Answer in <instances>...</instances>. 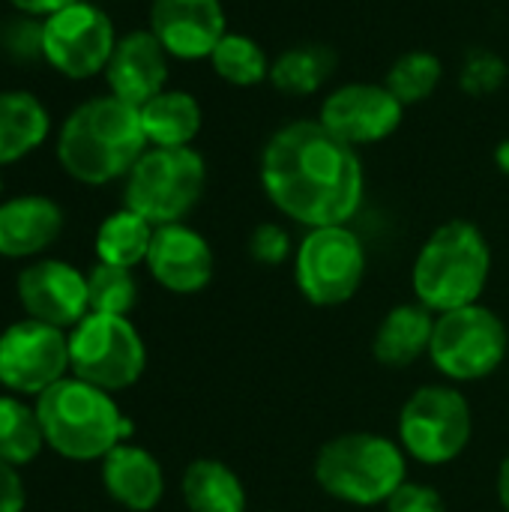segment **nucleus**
<instances>
[{"label": "nucleus", "instance_id": "9d476101", "mask_svg": "<svg viewBox=\"0 0 509 512\" xmlns=\"http://www.w3.org/2000/svg\"><path fill=\"white\" fill-rule=\"evenodd\" d=\"M294 276L312 306L348 303L366 276L363 240L348 225L309 228L294 252Z\"/></svg>", "mask_w": 509, "mask_h": 512}, {"label": "nucleus", "instance_id": "aec40b11", "mask_svg": "<svg viewBox=\"0 0 509 512\" xmlns=\"http://www.w3.org/2000/svg\"><path fill=\"white\" fill-rule=\"evenodd\" d=\"M435 333V315L423 303H402L384 315L375 330V360L390 369H405L429 354Z\"/></svg>", "mask_w": 509, "mask_h": 512}, {"label": "nucleus", "instance_id": "1a4fd4ad", "mask_svg": "<svg viewBox=\"0 0 509 512\" xmlns=\"http://www.w3.org/2000/svg\"><path fill=\"white\" fill-rule=\"evenodd\" d=\"M471 405L456 387H420L399 414L402 450L423 465H447L459 459L471 441Z\"/></svg>", "mask_w": 509, "mask_h": 512}, {"label": "nucleus", "instance_id": "f3484780", "mask_svg": "<svg viewBox=\"0 0 509 512\" xmlns=\"http://www.w3.org/2000/svg\"><path fill=\"white\" fill-rule=\"evenodd\" d=\"M102 75L111 96L141 108L168 87V51L150 30H132L117 39Z\"/></svg>", "mask_w": 509, "mask_h": 512}, {"label": "nucleus", "instance_id": "dca6fc26", "mask_svg": "<svg viewBox=\"0 0 509 512\" xmlns=\"http://www.w3.org/2000/svg\"><path fill=\"white\" fill-rule=\"evenodd\" d=\"M150 276L171 294H198L213 279V249L210 243L189 225H159L153 231V243L147 252Z\"/></svg>", "mask_w": 509, "mask_h": 512}, {"label": "nucleus", "instance_id": "4be33fe9", "mask_svg": "<svg viewBox=\"0 0 509 512\" xmlns=\"http://www.w3.org/2000/svg\"><path fill=\"white\" fill-rule=\"evenodd\" d=\"M51 132L48 108L27 90H0V165L30 156Z\"/></svg>", "mask_w": 509, "mask_h": 512}, {"label": "nucleus", "instance_id": "a211bd4d", "mask_svg": "<svg viewBox=\"0 0 509 512\" xmlns=\"http://www.w3.org/2000/svg\"><path fill=\"white\" fill-rule=\"evenodd\" d=\"M63 231V210L45 195H18L0 204V255L33 258Z\"/></svg>", "mask_w": 509, "mask_h": 512}, {"label": "nucleus", "instance_id": "423d86ee", "mask_svg": "<svg viewBox=\"0 0 509 512\" xmlns=\"http://www.w3.org/2000/svg\"><path fill=\"white\" fill-rule=\"evenodd\" d=\"M207 189V165L195 147H147L126 174L123 201L153 228L183 222Z\"/></svg>", "mask_w": 509, "mask_h": 512}, {"label": "nucleus", "instance_id": "20e7f679", "mask_svg": "<svg viewBox=\"0 0 509 512\" xmlns=\"http://www.w3.org/2000/svg\"><path fill=\"white\" fill-rule=\"evenodd\" d=\"M492 273V249L474 222L453 219L429 234L417 252L411 285L429 312H453L480 303Z\"/></svg>", "mask_w": 509, "mask_h": 512}, {"label": "nucleus", "instance_id": "c756f323", "mask_svg": "<svg viewBox=\"0 0 509 512\" xmlns=\"http://www.w3.org/2000/svg\"><path fill=\"white\" fill-rule=\"evenodd\" d=\"M0 51L15 63L45 60V18L18 12L0 24Z\"/></svg>", "mask_w": 509, "mask_h": 512}, {"label": "nucleus", "instance_id": "c85d7f7f", "mask_svg": "<svg viewBox=\"0 0 509 512\" xmlns=\"http://www.w3.org/2000/svg\"><path fill=\"white\" fill-rule=\"evenodd\" d=\"M138 303V282L132 270L96 264L87 273V306L96 315H120L126 318Z\"/></svg>", "mask_w": 509, "mask_h": 512}, {"label": "nucleus", "instance_id": "2f4dec72", "mask_svg": "<svg viewBox=\"0 0 509 512\" xmlns=\"http://www.w3.org/2000/svg\"><path fill=\"white\" fill-rule=\"evenodd\" d=\"M249 255L264 267H279L291 255V234L276 222H261L249 237Z\"/></svg>", "mask_w": 509, "mask_h": 512}, {"label": "nucleus", "instance_id": "6ab92c4d", "mask_svg": "<svg viewBox=\"0 0 509 512\" xmlns=\"http://www.w3.org/2000/svg\"><path fill=\"white\" fill-rule=\"evenodd\" d=\"M102 486L120 507L150 512L162 501L165 477L159 462L147 450L135 444H117L102 459Z\"/></svg>", "mask_w": 509, "mask_h": 512}, {"label": "nucleus", "instance_id": "b1692460", "mask_svg": "<svg viewBox=\"0 0 509 512\" xmlns=\"http://www.w3.org/2000/svg\"><path fill=\"white\" fill-rule=\"evenodd\" d=\"M336 69V51L321 42H303L285 48L270 66V84L285 96H312L318 93Z\"/></svg>", "mask_w": 509, "mask_h": 512}, {"label": "nucleus", "instance_id": "f704fd0d", "mask_svg": "<svg viewBox=\"0 0 509 512\" xmlns=\"http://www.w3.org/2000/svg\"><path fill=\"white\" fill-rule=\"evenodd\" d=\"M18 12H27V15H39V18H48L78 0H9Z\"/></svg>", "mask_w": 509, "mask_h": 512}, {"label": "nucleus", "instance_id": "7ed1b4c3", "mask_svg": "<svg viewBox=\"0 0 509 512\" xmlns=\"http://www.w3.org/2000/svg\"><path fill=\"white\" fill-rule=\"evenodd\" d=\"M36 417L45 444L72 462L105 459L132 435V423L120 414L111 393L75 375L36 396Z\"/></svg>", "mask_w": 509, "mask_h": 512}, {"label": "nucleus", "instance_id": "39448f33", "mask_svg": "<svg viewBox=\"0 0 509 512\" xmlns=\"http://www.w3.org/2000/svg\"><path fill=\"white\" fill-rule=\"evenodd\" d=\"M318 486L345 504H387L408 483V453L375 432H348L327 441L315 456Z\"/></svg>", "mask_w": 509, "mask_h": 512}, {"label": "nucleus", "instance_id": "a878e982", "mask_svg": "<svg viewBox=\"0 0 509 512\" xmlns=\"http://www.w3.org/2000/svg\"><path fill=\"white\" fill-rule=\"evenodd\" d=\"M210 66L231 87H258V84L270 81L273 60L267 57V51L261 48L258 39L228 30L222 36V42L213 48Z\"/></svg>", "mask_w": 509, "mask_h": 512}, {"label": "nucleus", "instance_id": "cd10ccee", "mask_svg": "<svg viewBox=\"0 0 509 512\" xmlns=\"http://www.w3.org/2000/svg\"><path fill=\"white\" fill-rule=\"evenodd\" d=\"M444 78V63L432 51H405L396 57V63L387 69V87L393 96L408 108L417 102H426Z\"/></svg>", "mask_w": 509, "mask_h": 512}, {"label": "nucleus", "instance_id": "2eb2a0df", "mask_svg": "<svg viewBox=\"0 0 509 512\" xmlns=\"http://www.w3.org/2000/svg\"><path fill=\"white\" fill-rule=\"evenodd\" d=\"M168 57L210 60L213 48L228 33L222 0H153L147 27Z\"/></svg>", "mask_w": 509, "mask_h": 512}, {"label": "nucleus", "instance_id": "7c9ffc66", "mask_svg": "<svg viewBox=\"0 0 509 512\" xmlns=\"http://www.w3.org/2000/svg\"><path fill=\"white\" fill-rule=\"evenodd\" d=\"M462 87L471 96H489L495 93L504 81H507V63L495 54V51H471L465 66H462Z\"/></svg>", "mask_w": 509, "mask_h": 512}, {"label": "nucleus", "instance_id": "4468645a", "mask_svg": "<svg viewBox=\"0 0 509 512\" xmlns=\"http://www.w3.org/2000/svg\"><path fill=\"white\" fill-rule=\"evenodd\" d=\"M18 300L33 321L51 327H75L87 312V276L66 261L42 258L18 273Z\"/></svg>", "mask_w": 509, "mask_h": 512}, {"label": "nucleus", "instance_id": "0eeeda50", "mask_svg": "<svg viewBox=\"0 0 509 512\" xmlns=\"http://www.w3.org/2000/svg\"><path fill=\"white\" fill-rule=\"evenodd\" d=\"M147 366V351L129 318L87 312L69 333V369L75 378L117 393L132 387Z\"/></svg>", "mask_w": 509, "mask_h": 512}, {"label": "nucleus", "instance_id": "473e14b6", "mask_svg": "<svg viewBox=\"0 0 509 512\" xmlns=\"http://www.w3.org/2000/svg\"><path fill=\"white\" fill-rule=\"evenodd\" d=\"M387 512H447V504H444V498L432 486L405 483L387 501Z\"/></svg>", "mask_w": 509, "mask_h": 512}, {"label": "nucleus", "instance_id": "bb28decb", "mask_svg": "<svg viewBox=\"0 0 509 512\" xmlns=\"http://www.w3.org/2000/svg\"><path fill=\"white\" fill-rule=\"evenodd\" d=\"M45 444L36 408L12 396H0V459L9 465H30Z\"/></svg>", "mask_w": 509, "mask_h": 512}, {"label": "nucleus", "instance_id": "6e6552de", "mask_svg": "<svg viewBox=\"0 0 509 512\" xmlns=\"http://www.w3.org/2000/svg\"><path fill=\"white\" fill-rule=\"evenodd\" d=\"M507 324L486 306L471 303L435 318L429 357L453 381H480L507 360Z\"/></svg>", "mask_w": 509, "mask_h": 512}, {"label": "nucleus", "instance_id": "412c9836", "mask_svg": "<svg viewBox=\"0 0 509 512\" xmlns=\"http://www.w3.org/2000/svg\"><path fill=\"white\" fill-rule=\"evenodd\" d=\"M141 129L150 147H192L201 132V102L186 90H162L141 108Z\"/></svg>", "mask_w": 509, "mask_h": 512}, {"label": "nucleus", "instance_id": "ddd939ff", "mask_svg": "<svg viewBox=\"0 0 509 512\" xmlns=\"http://www.w3.org/2000/svg\"><path fill=\"white\" fill-rule=\"evenodd\" d=\"M402 117L405 105L393 90L372 81H348L330 90L318 111V120L357 150L387 141L402 126Z\"/></svg>", "mask_w": 509, "mask_h": 512}, {"label": "nucleus", "instance_id": "c9c22d12", "mask_svg": "<svg viewBox=\"0 0 509 512\" xmlns=\"http://www.w3.org/2000/svg\"><path fill=\"white\" fill-rule=\"evenodd\" d=\"M498 498H501V507L509 512V456L501 462V471H498Z\"/></svg>", "mask_w": 509, "mask_h": 512}, {"label": "nucleus", "instance_id": "4c0bfd02", "mask_svg": "<svg viewBox=\"0 0 509 512\" xmlns=\"http://www.w3.org/2000/svg\"><path fill=\"white\" fill-rule=\"evenodd\" d=\"M0 192H3V180H0Z\"/></svg>", "mask_w": 509, "mask_h": 512}, {"label": "nucleus", "instance_id": "f03ea898", "mask_svg": "<svg viewBox=\"0 0 509 512\" xmlns=\"http://www.w3.org/2000/svg\"><path fill=\"white\" fill-rule=\"evenodd\" d=\"M147 147L141 111L111 93L81 102L57 132L60 168L87 186L126 177Z\"/></svg>", "mask_w": 509, "mask_h": 512}, {"label": "nucleus", "instance_id": "5701e85b", "mask_svg": "<svg viewBox=\"0 0 509 512\" xmlns=\"http://www.w3.org/2000/svg\"><path fill=\"white\" fill-rule=\"evenodd\" d=\"M183 501L189 512H246V489L225 462L195 459L183 474Z\"/></svg>", "mask_w": 509, "mask_h": 512}, {"label": "nucleus", "instance_id": "9b49d317", "mask_svg": "<svg viewBox=\"0 0 509 512\" xmlns=\"http://www.w3.org/2000/svg\"><path fill=\"white\" fill-rule=\"evenodd\" d=\"M117 45L105 9L78 0L45 18V63L63 78L84 81L102 75Z\"/></svg>", "mask_w": 509, "mask_h": 512}, {"label": "nucleus", "instance_id": "f8f14e48", "mask_svg": "<svg viewBox=\"0 0 509 512\" xmlns=\"http://www.w3.org/2000/svg\"><path fill=\"white\" fill-rule=\"evenodd\" d=\"M69 372V336L42 321H18L0 333V384L42 396Z\"/></svg>", "mask_w": 509, "mask_h": 512}, {"label": "nucleus", "instance_id": "e433bc0d", "mask_svg": "<svg viewBox=\"0 0 509 512\" xmlns=\"http://www.w3.org/2000/svg\"><path fill=\"white\" fill-rule=\"evenodd\" d=\"M495 162H498V168H501L504 174H509V138L498 144V150H495Z\"/></svg>", "mask_w": 509, "mask_h": 512}, {"label": "nucleus", "instance_id": "393cba45", "mask_svg": "<svg viewBox=\"0 0 509 512\" xmlns=\"http://www.w3.org/2000/svg\"><path fill=\"white\" fill-rule=\"evenodd\" d=\"M153 225L132 213L129 207L111 213L99 231H96V255L99 264H111V267H138L141 261H147L150 243H153Z\"/></svg>", "mask_w": 509, "mask_h": 512}, {"label": "nucleus", "instance_id": "f257e3e1", "mask_svg": "<svg viewBox=\"0 0 509 512\" xmlns=\"http://www.w3.org/2000/svg\"><path fill=\"white\" fill-rule=\"evenodd\" d=\"M258 174L273 207L306 228L348 225L366 192L357 147L321 120H294L276 129L261 150Z\"/></svg>", "mask_w": 509, "mask_h": 512}, {"label": "nucleus", "instance_id": "72a5a7b5", "mask_svg": "<svg viewBox=\"0 0 509 512\" xmlns=\"http://www.w3.org/2000/svg\"><path fill=\"white\" fill-rule=\"evenodd\" d=\"M24 483L15 471V465L0 459V512H21L24 510Z\"/></svg>", "mask_w": 509, "mask_h": 512}]
</instances>
